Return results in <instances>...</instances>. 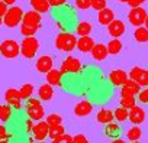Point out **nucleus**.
<instances>
[{
  "instance_id": "obj_8",
  "label": "nucleus",
  "mask_w": 148,
  "mask_h": 143,
  "mask_svg": "<svg viewBox=\"0 0 148 143\" xmlns=\"http://www.w3.org/2000/svg\"><path fill=\"white\" fill-rule=\"evenodd\" d=\"M129 78L134 80L141 87H148V71L139 66H134L129 71Z\"/></svg>"
},
{
  "instance_id": "obj_54",
  "label": "nucleus",
  "mask_w": 148,
  "mask_h": 143,
  "mask_svg": "<svg viewBox=\"0 0 148 143\" xmlns=\"http://www.w3.org/2000/svg\"><path fill=\"white\" fill-rule=\"evenodd\" d=\"M52 143H58V142H54V140H52Z\"/></svg>"
},
{
  "instance_id": "obj_10",
  "label": "nucleus",
  "mask_w": 148,
  "mask_h": 143,
  "mask_svg": "<svg viewBox=\"0 0 148 143\" xmlns=\"http://www.w3.org/2000/svg\"><path fill=\"white\" fill-rule=\"evenodd\" d=\"M5 98L8 101V104L12 107V108H16L19 110L22 107L21 104V94H19V90H15V88H9L6 93H5Z\"/></svg>"
},
{
  "instance_id": "obj_40",
  "label": "nucleus",
  "mask_w": 148,
  "mask_h": 143,
  "mask_svg": "<svg viewBox=\"0 0 148 143\" xmlns=\"http://www.w3.org/2000/svg\"><path fill=\"white\" fill-rule=\"evenodd\" d=\"M54 142H58V143H71L73 142V137L70 136V134H61V136H58L57 139H54Z\"/></svg>"
},
{
  "instance_id": "obj_31",
  "label": "nucleus",
  "mask_w": 148,
  "mask_h": 143,
  "mask_svg": "<svg viewBox=\"0 0 148 143\" xmlns=\"http://www.w3.org/2000/svg\"><path fill=\"white\" fill-rule=\"evenodd\" d=\"M32 93H34V87H32L31 84H23V85L21 87V90H19V94H21V98H22V100L31 98Z\"/></svg>"
},
{
  "instance_id": "obj_36",
  "label": "nucleus",
  "mask_w": 148,
  "mask_h": 143,
  "mask_svg": "<svg viewBox=\"0 0 148 143\" xmlns=\"http://www.w3.org/2000/svg\"><path fill=\"white\" fill-rule=\"evenodd\" d=\"M135 104V97H122L121 98V107H125V108H132Z\"/></svg>"
},
{
  "instance_id": "obj_2",
  "label": "nucleus",
  "mask_w": 148,
  "mask_h": 143,
  "mask_svg": "<svg viewBox=\"0 0 148 143\" xmlns=\"http://www.w3.org/2000/svg\"><path fill=\"white\" fill-rule=\"evenodd\" d=\"M23 18V10L19 6H10L6 12V15L3 16V23L8 28H16Z\"/></svg>"
},
{
  "instance_id": "obj_22",
  "label": "nucleus",
  "mask_w": 148,
  "mask_h": 143,
  "mask_svg": "<svg viewBox=\"0 0 148 143\" xmlns=\"http://www.w3.org/2000/svg\"><path fill=\"white\" fill-rule=\"evenodd\" d=\"M29 5L34 10H36L39 13H47L51 9L48 0H29Z\"/></svg>"
},
{
  "instance_id": "obj_27",
  "label": "nucleus",
  "mask_w": 148,
  "mask_h": 143,
  "mask_svg": "<svg viewBox=\"0 0 148 143\" xmlns=\"http://www.w3.org/2000/svg\"><path fill=\"white\" fill-rule=\"evenodd\" d=\"M92 30H93V26L89 22H80L76 28V33L80 36H89Z\"/></svg>"
},
{
  "instance_id": "obj_52",
  "label": "nucleus",
  "mask_w": 148,
  "mask_h": 143,
  "mask_svg": "<svg viewBox=\"0 0 148 143\" xmlns=\"http://www.w3.org/2000/svg\"><path fill=\"white\" fill-rule=\"evenodd\" d=\"M38 143H45V142H42V140H39V142H38Z\"/></svg>"
},
{
  "instance_id": "obj_25",
  "label": "nucleus",
  "mask_w": 148,
  "mask_h": 143,
  "mask_svg": "<svg viewBox=\"0 0 148 143\" xmlns=\"http://www.w3.org/2000/svg\"><path fill=\"white\" fill-rule=\"evenodd\" d=\"M134 38L136 42L139 43H144V42H148V29L144 28V26H138L134 32Z\"/></svg>"
},
{
  "instance_id": "obj_19",
  "label": "nucleus",
  "mask_w": 148,
  "mask_h": 143,
  "mask_svg": "<svg viewBox=\"0 0 148 143\" xmlns=\"http://www.w3.org/2000/svg\"><path fill=\"white\" fill-rule=\"evenodd\" d=\"M93 46H95V39L90 36H80V39H77L76 48H79L80 52H90Z\"/></svg>"
},
{
  "instance_id": "obj_7",
  "label": "nucleus",
  "mask_w": 148,
  "mask_h": 143,
  "mask_svg": "<svg viewBox=\"0 0 148 143\" xmlns=\"http://www.w3.org/2000/svg\"><path fill=\"white\" fill-rule=\"evenodd\" d=\"M61 73L62 74H77L82 71V62L77 58L68 56L64 59V62L61 64Z\"/></svg>"
},
{
  "instance_id": "obj_35",
  "label": "nucleus",
  "mask_w": 148,
  "mask_h": 143,
  "mask_svg": "<svg viewBox=\"0 0 148 143\" xmlns=\"http://www.w3.org/2000/svg\"><path fill=\"white\" fill-rule=\"evenodd\" d=\"M61 121H62V119H61V116H60V114H49V116L47 117V123H48V126H49V127L60 126V124H61Z\"/></svg>"
},
{
  "instance_id": "obj_37",
  "label": "nucleus",
  "mask_w": 148,
  "mask_h": 143,
  "mask_svg": "<svg viewBox=\"0 0 148 143\" xmlns=\"http://www.w3.org/2000/svg\"><path fill=\"white\" fill-rule=\"evenodd\" d=\"M74 5L79 10H87L90 9V5H92V0H74Z\"/></svg>"
},
{
  "instance_id": "obj_44",
  "label": "nucleus",
  "mask_w": 148,
  "mask_h": 143,
  "mask_svg": "<svg viewBox=\"0 0 148 143\" xmlns=\"http://www.w3.org/2000/svg\"><path fill=\"white\" fill-rule=\"evenodd\" d=\"M145 2H147V0H128V6L129 7H138L142 3H145Z\"/></svg>"
},
{
  "instance_id": "obj_33",
  "label": "nucleus",
  "mask_w": 148,
  "mask_h": 143,
  "mask_svg": "<svg viewBox=\"0 0 148 143\" xmlns=\"http://www.w3.org/2000/svg\"><path fill=\"white\" fill-rule=\"evenodd\" d=\"M12 116V107L8 106H0V120L2 121H8Z\"/></svg>"
},
{
  "instance_id": "obj_26",
  "label": "nucleus",
  "mask_w": 148,
  "mask_h": 143,
  "mask_svg": "<svg viewBox=\"0 0 148 143\" xmlns=\"http://www.w3.org/2000/svg\"><path fill=\"white\" fill-rule=\"evenodd\" d=\"M121 51H122V42L119 41V38H113L108 43V52L110 55H118Z\"/></svg>"
},
{
  "instance_id": "obj_53",
  "label": "nucleus",
  "mask_w": 148,
  "mask_h": 143,
  "mask_svg": "<svg viewBox=\"0 0 148 143\" xmlns=\"http://www.w3.org/2000/svg\"><path fill=\"white\" fill-rule=\"evenodd\" d=\"M132 143H139V142H138V140H136V142H132Z\"/></svg>"
},
{
  "instance_id": "obj_32",
  "label": "nucleus",
  "mask_w": 148,
  "mask_h": 143,
  "mask_svg": "<svg viewBox=\"0 0 148 143\" xmlns=\"http://www.w3.org/2000/svg\"><path fill=\"white\" fill-rule=\"evenodd\" d=\"M128 114H129V111H128V108H125V107H119V108H116V110L113 111V116H115V119H116L118 121H125V120H128Z\"/></svg>"
},
{
  "instance_id": "obj_4",
  "label": "nucleus",
  "mask_w": 148,
  "mask_h": 143,
  "mask_svg": "<svg viewBox=\"0 0 148 143\" xmlns=\"http://www.w3.org/2000/svg\"><path fill=\"white\" fill-rule=\"evenodd\" d=\"M0 54L8 59H13L21 54V46L13 39H6L0 43Z\"/></svg>"
},
{
  "instance_id": "obj_9",
  "label": "nucleus",
  "mask_w": 148,
  "mask_h": 143,
  "mask_svg": "<svg viewBox=\"0 0 148 143\" xmlns=\"http://www.w3.org/2000/svg\"><path fill=\"white\" fill-rule=\"evenodd\" d=\"M139 91H141V85L136 84L134 80L128 78V81L122 85L121 96H122V97H135V96H138Z\"/></svg>"
},
{
  "instance_id": "obj_20",
  "label": "nucleus",
  "mask_w": 148,
  "mask_h": 143,
  "mask_svg": "<svg viewBox=\"0 0 148 143\" xmlns=\"http://www.w3.org/2000/svg\"><path fill=\"white\" fill-rule=\"evenodd\" d=\"M92 52V56L96 59V61H103L108 58L109 52H108V46H105L103 43H95L93 49L90 51Z\"/></svg>"
},
{
  "instance_id": "obj_34",
  "label": "nucleus",
  "mask_w": 148,
  "mask_h": 143,
  "mask_svg": "<svg viewBox=\"0 0 148 143\" xmlns=\"http://www.w3.org/2000/svg\"><path fill=\"white\" fill-rule=\"evenodd\" d=\"M65 133V130H64V127L60 124V126H54V127H49V133H48V136L54 140V139H57L58 136H61V134H64Z\"/></svg>"
},
{
  "instance_id": "obj_6",
  "label": "nucleus",
  "mask_w": 148,
  "mask_h": 143,
  "mask_svg": "<svg viewBox=\"0 0 148 143\" xmlns=\"http://www.w3.org/2000/svg\"><path fill=\"white\" fill-rule=\"evenodd\" d=\"M147 12H145V9L144 7H141V6H138V7H131V10H129V13H128V20H129V23L131 25H134V26H142L144 23H145V19H147Z\"/></svg>"
},
{
  "instance_id": "obj_11",
  "label": "nucleus",
  "mask_w": 148,
  "mask_h": 143,
  "mask_svg": "<svg viewBox=\"0 0 148 143\" xmlns=\"http://www.w3.org/2000/svg\"><path fill=\"white\" fill-rule=\"evenodd\" d=\"M41 13L36 10H29L26 13H23L22 18V25H28V26H39L41 25Z\"/></svg>"
},
{
  "instance_id": "obj_41",
  "label": "nucleus",
  "mask_w": 148,
  "mask_h": 143,
  "mask_svg": "<svg viewBox=\"0 0 148 143\" xmlns=\"http://www.w3.org/2000/svg\"><path fill=\"white\" fill-rule=\"evenodd\" d=\"M138 98H139V101H141V103L148 104V88H145V90L139 91V93H138Z\"/></svg>"
},
{
  "instance_id": "obj_24",
  "label": "nucleus",
  "mask_w": 148,
  "mask_h": 143,
  "mask_svg": "<svg viewBox=\"0 0 148 143\" xmlns=\"http://www.w3.org/2000/svg\"><path fill=\"white\" fill-rule=\"evenodd\" d=\"M96 119H97L99 123L108 124V123L113 121L115 116H113V111H110V110H108V108H103V110H100V111L97 113V117H96Z\"/></svg>"
},
{
  "instance_id": "obj_38",
  "label": "nucleus",
  "mask_w": 148,
  "mask_h": 143,
  "mask_svg": "<svg viewBox=\"0 0 148 143\" xmlns=\"http://www.w3.org/2000/svg\"><path fill=\"white\" fill-rule=\"evenodd\" d=\"M106 6H108V0H92V5H90V7H93L97 12L105 9Z\"/></svg>"
},
{
  "instance_id": "obj_45",
  "label": "nucleus",
  "mask_w": 148,
  "mask_h": 143,
  "mask_svg": "<svg viewBox=\"0 0 148 143\" xmlns=\"http://www.w3.org/2000/svg\"><path fill=\"white\" fill-rule=\"evenodd\" d=\"M8 9H9V6L3 2V0H0V18H3V16L6 15Z\"/></svg>"
},
{
  "instance_id": "obj_29",
  "label": "nucleus",
  "mask_w": 148,
  "mask_h": 143,
  "mask_svg": "<svg viewBox=\"0 0 148 143\" xmlns=\"http://www.w3.org/2000/svg\"><path fill=\"white\" fill-rule=\"evenodd\" d=\"M126 136H128V139H129L131 142H136V140H139V139H141L142 131H141V129H139L138 126H134V127H131V129L128 130Z\"/></svg>"
},
{
  "instance_id": "obj_18",
  "label": "nucleus",
  "mask_w": 148,
  "mask_h": 143,
  "mask_svg": "<svg viewBox=\"0 0 148 143\" xmlns=\"http://www.w3.org/2000/svg\"><path fill=\"white\" fill-rule=\"evenodd\" d=\"M113 19H115V13H113V10L109 9L108 6H106L105 9L99 10V13H97V20H99V23L103 25V26H108Z\"/></svg>"
},
{
  "instance_id": "obj_50",
  "label": "nucleus",
  "mask_w": 148,
  "mask_h": 143,
  "mask_svg": "<svg viewBox=\"0 0 148 143\" xmlns=\"http://www.w3.org/2000/svg\"><path fill=\"white\" fill-rule=\"evenodd\" d=\"M118 2H121V3H128V0H118Z\"/></svg>"
},
{
  "instance_id": "obj_43",
  "label": "nucleus",
  "mask_w": 148,
  "mask_h": 143,
  "mask_svg": "<svg viewBox=\"0 0 148 143\" xmlns=\"http://www.w3.org/2000/svg\"><path fill=\"white\" fill-rule=\"evenodd\" d=\"M48 2H49L51 7H60V6H64L67 3V0H48Z\"/></svg>"
},
{
  "instance_id": "obj_47",
  "label": "nucleus",
  "mask_w": 148,
  "mask_h": 143,
  "mask_svg": "<svg viewBox=\"0 0 148 143\" xmlns=\"http://www.w3.org/2000/svg\"><path fill=\"white\" fill-rule=\"evenodd\" d=\"M3 2H5L8 6H13V5L16 3V0H3Z\"/></svg>"
},
{
  "instance_id": "obj_49",
  "label": "nucleus",
  "mask_w": 148,
  "mask_h": 143,
  "mask_svg": "<svg viewBox=\"0 0 148 143\" xmlns=\"http://www.w3.org/2000/svg\"><path fill=\"white\" fill-rule=\"evenodd\" d=\"M145 28L148 29V15H147V19H145Z\"/></svg>"
},
{
  "instance_id": "obj_3",
  "label": "nucleus",
  "mask_w": 148,
  "mask_h": 143,
  "mask_svg": "<svg viewBox=\"0 0 148 143\" xmlns=\"http://www.w3.org/2000/svg\"><path fill=\"white\" fill-rule=\"evenodd\" d=\"M38 48H39V42L35 36H25V39L21 45V54L25 58L32 59L35 56V54L38 52Z\"/></svg>"
},
{
  "instance_id": "obj_5",
  "label": "nucleus",
  "mask_w": 148,
  "mask_h": 143,
  "mask_svg": "<svg viewBox=\"0 0 148 143\" xmlns=\"http://www.w3.org/2000/svg\"><path fill=\"white\" fill-rule=\"evenodd\" d=\"M26 113L31 120H41L45 114L44 107L41 106V101L38 98H28L26 101Z\"/></svg>"
},
{
  "instance_id": "obj_30",
  "label": "nucleus",
  "mask_w": 148,
  "mask_h": 143,
  "mask_svg": "<svg viewBox=\"0 0 148 143\" xmlns=\"http://www.w3.org/2000/svg\"><path fill=\"white\" fill-rule=\"evenodd\" d=\"M41 29V25L39 26H28V25H22L21 28V33L23 36H35V33Z\"/></svg>"
},
{
  "instance_id": "obj_16",
  "label": "nucleus",
  "mask_w": 148,
  "mask_h": 143,
  "mask_svg": "<svg viewBox=\"0 0 148 143\" xmlns=\"http://www.w3.org/2000/svg\"><path fill=\"white\" fill-rule=\"evenodd\" d=\"M128 119H129V121L134 123V124H141V123L145 120V111H144L141 107L134 106L132 108H129Z\"/></svg>"
},
{
  "instance_id": "obj_39",
  "label": "nucleus",
  "mask_w": 148,
  "mask_h": 143,
  "mask_svg": "<svg viewBox=\"0 0 148 143\" xmlns=\"http://www.w3.org/2000/svg\"><path fill=\"white\" fill-rule=\"evenodd\" d=\"M10 134L5 126H0V143H9Z\"/></svg>"
},
{
  "instance_id": "obj_51",
  "label": "nucleus",
  "mask_w": 148,
  "mask_h": 143,
  "mask_svg": "<svg viewBox=\"0 0 148 143\" xmlns=\"http://www.w3.org/2000/svg\"><path fill=\"white\" fill-rule=\"evenodd\" d=\"M2 23H3V18H0V26H2Z\"/></svg>"
},
{
  "instance_id": "obj_1",
  "label": "nucleus",
  "mask_w": 148,
  "mask_h": 143,
  "mask_svg": "<svg viewBox=\"0 0 148 143\" xmlns=\"http://www.w3.org/2000/svg\"><path fill=\"white\" fill-rule=\"evenodd\" d=\"M77 45V39L73 33L68 32H62L55 38V46L64 52H71Z\"/></svg>"
},
{
  "instance_id": "obj_23",
  "label": "nucleus",
  "mask_w": 148,
  "mask_h": 143,
  "mask_svg": "<svg viewBox=\"0 0 148 143\" xmlns=\"http://www.w3.org/2000/svg\"><path fill=\"white\" fill-rule=\"evenodd\" d=\"M38 96H39L41 100H44V101H49V100L54 97L52 85H49L48 83L44 84V85H41V88H39V91H38Z\"/></svg>"
},
{
  "instance_id": "obj_46",
  "label": "nucleus",
  "mask_w": 148,
  "mask_h": 143,
  "mask_svg": "<svg viewBox=\"0 0 148 143\" xmlns=\"http://www.w3.org/2000/svg\"><path fill=\"white\" fill-rule=\"evenodd\" d=\"M32 129H34V124H32V120L29 119V120H26V130H28V131H31Z\"/></svg>"
},
{
  "instance_id": "obj_28",
  "label": "nucleus",
  "mask_w": 148,
  "mask_h": 143,
  "mask_svg": "<svg viewBox=\"0 0 148 143\" xmlns=\"http://www.w3.org/2000/svg\"><path fill=\"white\" fill-rule=\"evenodd\" d=\"M105 134H106L108 137H116V136L119 134V126H118L116 123H113V121L108 123V124L105 126Z\"/></svg>"
},
{
  "instance_id": "obj_21",
  "label": "nucleus",
  "mask_w": 148,
  "mask_h": 143,
  "mask_svg": "<svg viewBox=\"0 0 148 143\" xmlns=\"http://www.w3.org/2000/svg\"><path fill=\"white\" fill-rule=\"evenodd\" d=\"M92 110H93V106H92V103H89V101H80L76 107H74V113H76V116H79V117H84V116H89L90 113H92Z\"/></svg>"
},
{
  "instance_id": "obj_15",
  "label": "nucleus",
  "mask_w": 148,
  "mask_h": 143,
  "mask_svg": "<svg viewBox=\"0 0 148 143\" xmlns=\"http://www.w3.org/2000/svg\"><path fill=\"white\" fill-rule=\"evenodd\" d=\"M54 66V61L51 56L48 55H44V56H39L38 61H36V69L39 71V73L42 74H47L48 71H51Z\"/></svg>"
},
{
  "instance_id": "obj_17",
  "label": "nucleus",
  "mask_w": 148,
  "mask_h": 143,
  "mask_svg": "<svg viewBox=\"0 0 148 143\" xmlns=\"http://www.w3.org/2000/svg\"><path fill=\"white\" fill-rule=\"evenodd\" d=\"M47 83L52 87H61L62 85V73L60 69H51L47 73Z\"/></svg>"
},
{
  "instance_id": "obj_14",
  "label": "nucleus",
  "mask_w": 148,
  "mask_h": 143,
  "mask_svg": "<svg viewBox=\"0 0 148 143\" xmlns=\"http://www.w3.org/2000/svg\"><path fill=\"white\" fill-rule=\"evenodd\" d=\"M48 133H49V126H48L47 121H39L32 129V134L36 140H44L48 136Z\"/></svg>"
},
{
  "instance_id": "obj_13",
  "label": "nucleus",
  "mask_w": 148,
  "mask_h": 143,
  "mask_svg": "<svg viewBox=\"0 0 148 143\" xmlns=\"http://www.w3.org/2000/svg\"><path fill=\"white\" fill-rule=\"evenodd\" d=\"M109 81H110L113 85H116V87L123 85V84L128 81V74L125 73L123 69H113L112 73L109 74Z\"/></svg>"
},
{
  "instance_id": "obj_48",
  "label": "nucleus",
  "mask_w": 148,
  "mask_h": 143,
  "mask_svg": "<svg viewBox=\"0 0 148 143\" xmlns=\"http://www.w3.org/2000/svg\"><path fill=\"white\" fill-rule=\"evenodd\" d=\"M112 143H125V142H123L122 139H115V140H113Z\"/></svg>"
},
{
  "instance_id": "obj_42",
  "label": "nucleus",
  "mask_w": 148,
  "mask_h": 143,
  "mask_svg": "<svg viewBox=\"0 0 148 143\" xmlns=\"http://www.w3.org/2000/svg\"><path fill=\"white\" fill-rule=\"evenodd\" d=\"M71 143H89V140L86 139L84 134H77V136L73 137V142Z\"/></svg>"
},
{
  "instance_id": "obj_12",
  "label": "nucleus",
  "mask_w": 148,
  "mask_h": 143,
  "mask_svg": "<svg viewBox=\"0 0 148 143\" xmlns=\"http://www.w3.org/2000/svg\"><path fill=\"white\" fill-rule=\"evenodd\" d=\"M108 32L112 38H119L125 33V23L119 19H113L109 25H108Z\"/></svg>"
}]
</instances>
